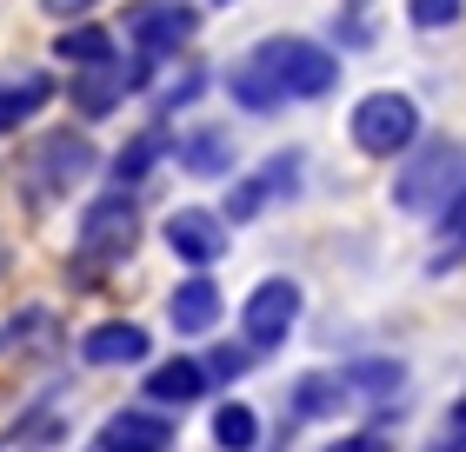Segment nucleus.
Segmentation results:
<instances>
[{"label": "nucleus", "mask_w": 466, "mask_h": 452, "mask_svg": "<svg viewBox=\"0 0 466 452\" xmlns=\"http://www.w3.org/2000/svg\"><path fill=\"white\" fill-rule=\"evenodd\" d=\"M466 193V146L460 140H413L393 174V206L400 213H447Z\"/></svg>", "instance_id": "obj_1"}, {"label": "nucleus", "mask_w": 466, "mask_h": 452, "mask_svg": "<svg viewBox=\"0 0 466 452\" xmlns=\"http://www.w3.org/2000/svg\"><path fill=\"white\" fill-rule=\"evenodd\" d=\"M253 60L280 80L287 100H327L340 87V54L320 47V40H307V34H267L260 47H253Z\"/></svg>", "instance_id": "obj_2"}, {"label": "nucleus", "mask_w": 466, "mask_h": 452, "mask_svg": "<svg viewBox=\"0 0 466 452\" xmlns=\"http://www.w3.org/2000/svg\"><path fill=\"white\" fill-rule=\"evenodd\" d=\"M347 134H353V146L367 160H400L420 140V100L413 94H393V87H373V94L353 100Z\"/></svg>", "instance_id": "obj_3"}, {"label": "nucleus", "mask_w": 466, "mask_h": 452, "mask_svg": "<svg viewBox=\"0 0 466 452\" xmlns=\"http://www.w3.org/2000/svg\"><path fill=\"white\" fill-rule=\"evenodd\" d=\"M134 246H140V206H134V193H127V186L94 193L87 213H80V240H74L80 266H87V273L94 266H120Z\"/></svg>", "instance_id": "obj_4"}, {"label": "nucleus", "mask_w": 466, "mask_h": 452, "mask_svg": "<svg viewBox=\"0 0 466 452\" xmlns=\"http://www.w3.org/2000/svg\"><path fill=\"white\" fill-rule=\"evenodd\" d=\"M300 306H307L300 279H287V273L260 279V286H253V293L240 299V333H247V347H253V353L287 347V333L300 326Z\"/></svg>", "instance_id": "obj_5"}, {"label": "nucleus", "mask_w": 466, "mask_h": 452, "mask_svg": "<svg viewBox=\"0 0 466 452\" xmlns=\"http://www.w3.org/2000/svg\"><path fill=\"white\" fill-rule=\"evenodd\" d=\"M194 34H200L194 0H134V7H127V40H134L140 54H154V60L180 54Z\"/></svg>", "instance_id": "obj_6"}, {"label": "nucleus", "mask_w": 466, "mask_h": 452, "mask_svg": "<svg viewBox=\"0 0 466 452\" xmlns=\"http://www.w3.org/2000/svg\"><path fill=\"white\" fill-rule=\"evenodd\" d=\"M94 166H100L94 140L74 134V126H67V134H47V140L34 146V180H40V193H74Z\"/></svg>", "instance_id": "obj_7"}, {"label": "nucleus", "mask_w": 466, "mask_h": 452, "mask_svg": "<svg viewBox=\"0 0 466 452\" xmlns=\"http://www.w3.org/2000/svg\"><path fill=\"white\" fill-rule=\"evenodd\" d=\"M160 240L174 246V260H187V266H214L227 253V220L214 206H180V213H167Z\"/></svg>", "instance_id": "obj_8"}, {"label": "nucleus", "mask_w": 466, "mask_h": 452, "mask_svg": "<svg viewBox=\"0 0 466 452\" xmlns=\"http://www.w3.org/2000/svg\"><path fill=\"white\" fill-rule=\"evenodd\" d=\"M174 446V419L167 413H147V406H127V413H107L94 452H167Z\"/></svg>", "instance_id": "obj_9"}, {"label": "nucleus", "mask_w": 466, "mask_h": 452, "mask_svg": "<svg viewBox=\"0 0 466 452\" xmlns=\"http://www.w3.org/2000/svg\"><path fill=\"white\" fill-rule=\"evenodd\" d=\"M127 94H134V87H127V60L120 54L100 60V67H74V80H67V100H74L80 120H107Z\"/></svg>", "instance_id": "obj_10"}, {"label": "nucleus", "mask_w": 466, "mask_h": 452, "mask_svg": "<svg viewBox=\"0 0 466 452\" xmlns=\"http://www.w3.org/2000/svg\"><path fill=\"white\" fill-rule=\"evenodd\" d=\"M147 347H154V339H147L140 319H100V326L80 333V359L87 366H140Z\"/></svg>", "instance_id": "obj_11"}, {"label": "nucleus", "mask_w": 466, "mask_h": 452, "mask_svg": "<svg viewBox=\"0 0 466 452\" xmlns=\"http://www.w3.org/2000/svg\"><path fill=\"white\" fill-rule=\"evenodd\" d=\"M174 160H180V174H194V180H227L233 174V134L227 126H187L174 140Z\"/></svg>", "instance_id": "obj_12"}, {"label": "nucleus", "mask_w": 466, "mask_h": 452, "mask_svg": "<svg viewBox=\"0 0 466 452\" xmlns=\"http://www.w3.org/2000/svg\"><path fill=\"white\" fill-rule=\"evenodd\" d=\"M207 386H214V379H207V366L187 359V353L147 366V399H154V406H200Z\"/></svg>", "instance_id": "obj_13"}, {"label": "nucleus", "mask_w": 466, "mask_h": 452, "mask_svg": "<svg viewBox=\"0 0 466 452\" xmlns=\"http://www.w3.org/2000/svg\"><path fill=\"white\" fill-rule=\"evenodd\" d=\"M220 286L207 273H194V279H180L174 293H167V319H174V333H214L220 326Z\"/></svg>", "instance_id": "obj_14"}, {"label": "nucleus", "mask_w": 466, "mask_h": 452, "mask_svg": "<svg viewBox=\"0 0 466 452\" xmlns=\"http://www.w3.org/2000/svg\"><path fill=\"white\" fill-rule=\"evenodd\" d=\"M287 406H293V419H340L353 406V393L340 373H300L287 386Z\"/></svg>", "instance_id": "obj_15"}, {"label": "nucleus", "mask_w": 466, "mask_h": 452, "mask_svg": "<svg viewBox=\"0 0 466 452\" xmlns=\"http://www.w3.org/2000/svg\"><path fill=\"white\" fill-rule=\"evenodd\" d=\"M227 94H233V106H240V114H280L287 106V94H280V80H273L260 60H233L227 67Z\"/></svg>", "instance_id": "obj_16"}, {"label": "nucleus", "mask_w": 466, "mask_h": 452, "mask_svg": "<svg viewBox=\"0 0 466 452\" xmlns=\"http://www.w3.org/2000/svg\"><path fill=\"white\" fill-rule=\"evenodd\" d=\"M340 379H347V393L367 399V406H387V399L407 393V366H400V359H353Z\"/></svg>", "instance_id": "obj_17"}, {"label": "nucleus", "mask_w": 466, "mask_h": 452, "mask_svg": "<svg viewBox=\"0 0 466 452\" xmlns=\"http://www.w3.org/2000/svg\"><path fill=\"white\" fill-rule=\"evenodd\" d=\"M167 154H174V134H167V126H147V134H134V140L114 154V186H140Z\"/></svg>", "instance_id": "obj_18"}, {"label": "nucleus", "mask_w": 466, "mask_h": 452, "mask_svg": "<svg viewBox=\"0 0 466 452\" xmlns=\"http://www.w3.org/2000/svg\"><path fill=\"white\" fill-rule=\"evenodd\" d=\"M47 100H54V80H47V74H20V80H7V87H0V140L20 134V126H27Z\"/></svg>", "instance_id": "obj_19"}, {"label": "nucleus", "mask_w": 466, "mask_h": 452, "mask_svg": "<svg viewBox=\"0 0 466 452\" xmlns=\"http://www.w3.org/2000/svg\"><path fill=\"white\" fill-rule=\"evenodd\" d=\"M54 54L67 60V67H100V60H114V34L87 27V20H67V27L54 34Z\"/></svg>", "instance_id": "obj_20"}, {"label": "nucleus", "mask_w": 466, "mask_h": 452, "mask_svg": "<svg viewBox=\"0 0 466 452\" xmlns=\"http://www.w3.org/2000/svg\"><path fill=\"white\" fill-rule=\"evenodd\" d=\"M214 446L220 452H253V446H260V413H253L247 399L214 406Z\"/></svg>", "instance_id": "obj_21"}, {"label": "nucleus", "mask_w": 466, "mask_h": 452, "mask_svg": "<svg viewBox=\"0 0 466 452\" xmlns=\"http://www.w3.org/2000/svg\"><path fill=\"white\" fill-rule=\"evenodd\" d=\"M260 206H273L267 180H260V174H240V180H233V193H227V206H220V220H227V226H247Z\"/></svg>", "instance_id": "obj_22"}, {"label": "nucleus", "mask_w": 466, "mask_h": 452, "mask_svg": "<svg viewBox=\"0 0 466 452\" xmlns=\"http://www.w3.org/2000/svg\"><path fill=\"white\" fill-rule=\"evenodd\" d=\"M300 146H287V154H267L260 160V180H267V193L273 200H293V193H300Z\"/></svg>", "instance_id": "obj_23"}, {"label": "nucleus", "mask_w": 466, "mask_h": 452, "mask_svg": "<svg viewBox=\"0 0 466 452\" xmlns=\"http://www.w3.org/2000/svg\"><path fill=\"white\" fill-rule=\"evenodd\" d=\"M466 14V0H407V20L420 34H440V27H453V20Z\"/></svg>", "instance_id": "obj_24"}, {"label": "nucleus", "mask_w": 466, "mask_h": 452, "mask_svg": "<svg viewBox=\"0 0 466 452\" xmlns=\"http://www.w3.org/2000/svg\"><path fill=\"white\" fill-rule=\"evenodd\" d=\"M200 366H207V379H214V386H220V379H240L247 366H253V347H214Z\"/></svg>", "instance_id": "obj_25"}, {"label": "nucleus", "mask_w": 466, "mask_h": 452, "mask_svg": "<svg viewBox=\"0 0 466 452\" xmlns=\"http://www.w3.org/2000/svg\"><path fill=\"white\" fill-rule=\"evenodd\" d=\"M427 452H466V393L447 406V426H440V439H433Z\"/></svg>", "instance_id": "obj_26"}, {"label": "nucleus", "mask_w": 466, "mask_h": 452, "mask_svg": "<svg viewBox=\"0 0 466 452\" xmlns=\"http://www.w3.org/2000/svg\"><path fill=\"white\" fill-rule=\"evenodd\" d=\"M200 94H207V74H200V67H187V74L174 80V87L160 94V114H174V106H187V100H200Z\"/></svg>", "instance_id": "obj_27"}, {"label": "nucleus", "mask_w": 466, "mask_h": 452, "mask_svg": "<svg viewBox=\"0 0 466 452\" xmlns=\"http://www.w3.org/2000/svg\"><path fill=\"white\" fill-rule=\"evenodd\" d=\"M327 452H393V439H387V433H373V426H367V433H347V439H333Z\"/></svg>", "instance_id": "obj_28"}, {"label": "nucleus", "mask_w": 466, "mask_h": 452, "mask_svg": "<svg viewBox=\"0 0 466 452\" xmlns=\"http://www.w3.org/2000/svg\"><path fill=\"white\" fill-rule=\"evenodd\" d=\"M333 34H340L347 47H367V40H373V27H367V20H360V14H347V20H333Z\"/></svg>", "instance_id": "obj_29"}, {"label": "nucleus", "mask_w": 466, "mask_h": 452, "mask_svg": "<svg viewBox=\"0 0 466 452\" xmlns=\"http://www.w3.org/2000/svg\"><path fill=\"white\" fill-rule=\"evenodd\" d=\"M54 20H74V14H87V7H100V0H40Z\"/></svg>", "instance_id": "obj_30"}, {"label": "nucleus", "mask_w": 466, "mask_h": 452, "mask_svg": "<svg viewBox=\"0 0 466 452\" xmlns=\"http://www.w3.org/2000/svg\"><path fill=\"white\" fill-rule=\"evenodd\" d=\"M0 452H20V446H14V439H0Z\"/></svg>", "instance_id": "obj_31"}, {"label": "nucleus", "mask_w": 466, "mask_h": 452, "mask_svg": "<svg viewBox=\"0 0 466 452\" xmlns=\"http://www.w3.org/2000/svg\"><path fill=\"white\" fill-rule=\"evenodd\" d=\"M353 7H367V0H353Z\"/></svg>", "instance_id": "obj_32"}]
</instances>
